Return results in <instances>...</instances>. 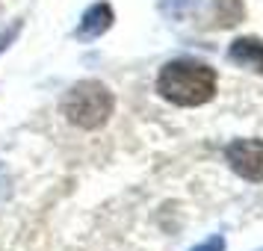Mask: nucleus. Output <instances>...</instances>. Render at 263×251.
Wrapping results in <instances>:
<instances>
[{
    "label": "nucleus",
    "instance_id": "nucleus-1",
    "mask_svg": "<svg viewBox=\"0 0 263 251\" xmlns=\"http://www.w3.org/2000/svg\"><path fill=\"white\" fill-rule=\"evenodd\" d=\"M157 92L175 107H201L216 95V71L192 60L166 62L157 74Z\"/></svg>",
    "mask_w": 263,
    "mask_h": 251
},
{
    "label": "nucleus",
    "instance_id": "nucleus-2",
    "mask_svg": "<svg viewBox=\"0 0 263 251\" xmlns=\"http://www.w3.org/2000/svg\"><path fill=\"white\" fill-rule=\"evenodd\" d=\"M112 107H116V98L101 80L74 83L60 104L62 115L74 127H83V130H98L101 124H107V119L112 115Z\"/></svg>",
    "mask_w": 263,
    "mask_h": 251
},
{
    "label": "nucleus",
    "instance_id": "nucleus-3",
    "mask_svg": "<svg viewBox=\"0 0 263 251\" xmlns=\"http://www.w3.org/2000/svg\"><path fill=\"white\" fill-rule=\"evenodd\" d=\"M225 160L242 180H263V139H234L225 148Z\"/></svg>",
    "mask_w": 263,
    "mask_h": 251
},
{
    "label": "nucleus",
    "instance_id": "nucleus-4",
    "mask_svg": "<svg viewBox=\"0 0 263 251\" xmlns=\"http://www.w3.org/2000/svg\"><path fill=\"white\" fill-rule=\"evenodd\" d=\"M112 21H116V15H112V6H109V3H92V6L83 12L80 24H77V30H74V36L80 38V42L101 38L109 27H112Z\"/></svg>",
    "mask_w": 263,
    "mask_h": 251
},
{
    "label": "nucleus",
    "instance_id": "nucleus-5",
    "mask_svg": "<svg viewBox=\"0 0 263 251\" xmlns=\"http://www.w3.org/2000/svg\"><path fill=\"white\" fill-rule=\"evenodd\" d=\"M228 60L239 68L263 74V42L260 38H234L228 48Z\"/></svg>",
    "mask_w": 263,
    "mask_h": 251
},
{
    "label": "nucleus",
    "instance_id": "nucleus-6",
    "mask_svg": "<svg viewBox=\"0 0 263 251\" xmlns=\"http://www.w3.org/2000/svg\"><path fill=\"white\" fill-rule=\"evenodd\" d=\"M213 15L219 27H234L246 18L242 0H213Z\"/></svg>",
    "mask_w": 263,
    "mask_h": 251
},
{
    "label": "nucleus",
    "instance_id": "nucleus-7",
    "mask_svg": "<svg viewBox=\"0 0 263 251\" xmlns=\"http://www.w3.org/2000/svg\"><path fill=\"white\" fill-rule=\"evenodd\" d=\"M18 33H21V21H15V24L9 27L6 33H0V53H3V50L9 48V45H12L15 38H18Z\"/></svg>",
    "mask_w": 263,
    "mask_h": 251
},
{
    "label": "nucleus",
    "instance_id": "nucleus-8",
    "mask_svg": "<svg viewBox=\"0 0 263 251\" xmlns=\"http://www.w3.org/2000/svg\"><path fill=\"white\" fill-rule=\"evenodd\" d=\"M192 251H225V237H210L201 245H195Z\"/></svg>",
    "mask_w": 263,
    "mask_h": 251
}]
</instances>
